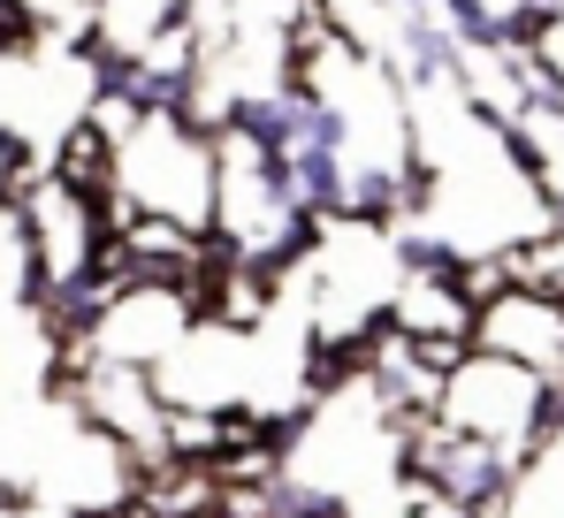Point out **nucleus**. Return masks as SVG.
<instances>
[{"instance_id": "7ed1b4c3", "label": "nucleus", "mask_w": 564, "mask_h": 518, "mask_svg": "<svg viewBox=\"0 0 564 518\" xmlns=\"http://www.w3.org/2000/svg\"><path fill=\"white\" fill-rule=\"evenodd\" d=\"M519 473H527V465H519L511 450H488V442H473V434H451L443 420L404 434V481L427 488V496H443L451 511H466V518H503Z\"/></svg>"}, {"instance_id": "423d86ee", "label": "nucleus", "mask_w": 564, "mask_h": 518, "mask_svg": "<svg viewBox=\"0 0 564 518\" xmlns=\"http://www.w3.org/2000/svg\"><path fill=\"white\" fill-rule=\"evenodd\" d=\"M404 8H435V15L466 39V54H511L503 8H488V0H404Z\"/></svg>"}, {"instance_id": "39448f33", "label": "nucleus", "mask_w": 564, "mask_h": 518, "mask_svg": "<svg viewBox=\"0 0 564 518\" xmlns=\"http://www.w3.org/2000/svg\"><path fill=\"white\" fill-rule=\"evenodd\" d=\"M214 130H229V138H245L260 153H297V99H282V91H237Z\"/></svg>"}, {"instance_id": "6e6552de", "label": "nucleus", "mask_w": 564, "mask_h": 518, "mask_svg": "<svg viewBox=\"0 0 564 518\" xmlns=\"http://www.w3.org/2000/svg\"><path fill=\"white\" fill-rule=\"evenodd\" d=\"M542 282H550V290H564V245H550V259H542Z\"/></svg>"}, {"instance_id": "0eeeda50", "label": "nucleus", "mask_w": 564, "mask_h": 518, "mask_svg": "<svg viewBox=\"0 0 564 518\" xmlns=\"http://www.w3.org/2000/svg\"><path fill=\"white\" fill-rule=\"evenodd\" d=\"M39 504V488H23V481H0V511H31Z\"/></svg>"}, {"instance_id": "f03ea898", "label": "nucleus", "mask_w": 564, "mask_h": 518, "mask_svg": "<svg viewBox=\"0 0 564 518\" xmlns=\"http://www.w3.org/2000/svg\"><path fill=\"white\" fill-rule=\"evenodd\" d=\"M435 420L451 434H473V442L511 450L519 465H534L564 434V381H542V374H527V366H511V358L466 350L458 374H451L443 397H435Z\"/></svg>"}, {"instance_id": "20e7f679", "label": "nucleus", "mask_w": 564, "mask_h": 518, "mask_svg": "<svg viewBox=\"0 0 564 518\" xmlns=\"http://www.w3.org/2000/svg\"><path fill=\"white\" fill-rule=\"evenodd\" d=\"M473 350L488 358H511L542 381H564V290L550 282H511L480 305V328H473Z\"/></svg>"}, {"instance_id": "f257e3e1", "label": "nucleus", "mask_w": 564, "mask_h": 518, "mask_svg": "<svg viewBox=\"0 0 564 518\" xmlns=\"http://www.w3.org/2000/svg\"><path fill=\"white\" fill-rule=\"evenodd\" d=\"M115 198L130 214L184 222L214 237V198H221V138L191 115H145L130 138H115Z\"/></svg>"}]
</instances>
